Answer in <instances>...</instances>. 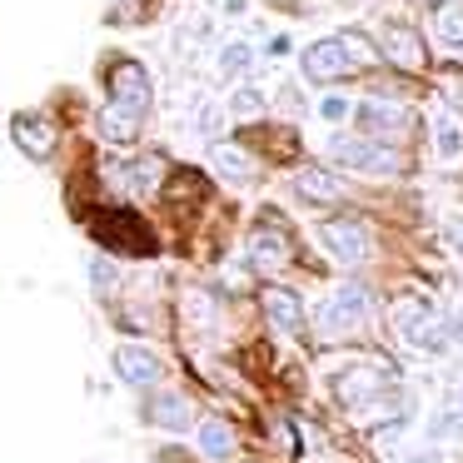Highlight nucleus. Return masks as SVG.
<instances>
[{
	"instance_id": "1",
	"label": "nucleus",
	"mask_w": 463,
	"mask_h": 463,
	"mask_svg": "<svg viewBox=\"0 0 463 463\" xmlns=\"http://www.w3.org/2000/svg\"><path fill=\"white\" fill-rule=\"evenodd\" d=\"M95 234L120 254H155V240H150V230H145V220L130 210H105L100 220H95Z\"/></svg>"
},
{
	"instance_id": "2",
	"label": "nucleus",
	"mask_w": 463,
	"mask_h": 463,
	"mask_svg": "<svg viewBox=\"0 0 463 463\" xmlns=\"http://www.w3.org/2000/svg\"><path fill=\"white\" fill-rule=\"evenodd\" d=\"M110 100L145 120V110H150V75H145V65H135V61L110 65Z\"/></svg>"
},
{
	"instance_id": "3",
	"label": "nucleus",
	"mask_w": 463,
	"mask_h": 463,
	"mask_svg": "<svg viewBox=\"0 0 463 463\" xmlns=\"http://www.w3.org/2000/svg\"><path fill=\"white\" fill-rule=\"evenodd\" d=\"M349 71H354V55H349V45H344V41H314L309 51H304V75L319 80V85L344 80Z\"/></svg>"
},
{
	"instance_id": "4",
	"label": "nucleus",
	"mask_w": 463,
	"mask_h": 463,
	"mask_svg": "<svg viewBox=\"0 0 463 463\" xmlns=\"http://www.w3.org/2000/svg\"><path fill=\"white\" fill-rule=\"evenodd\" d=\"M334 155H339V165L364 170V175H393V170H399V160H393L383 145H369V140H339V145H334Z\"/></svg>"
},
{
	"instance_id": "5",
	"label": "nucleus",
	"mask_w": 463,
	"mask_h": 463,
	"mask_svg": "<svg viewBox=\"0 0 463 463\" xmlns=\"http://www.w3.org/2000/svg\"><path fill=\"white\" fill-rule=\"evenodd\" d=\"M11 140L21 145L31 160H51V150H55V125L41 120V115H15V120H11Z\"/></svg>"
},
{
	"instance_id": "6",
	"label": "nucleus",
	"mask_w": 463,
	"mask_h": 463,
	"mask_svg": "<svg viewBox=\"0 0 463 463\" xmlns=\"http://www.w3.org/2000/svg\"><path fill=\"white\" fill-rule=\"evenodd\" d=\"M324 244H329L344 264L369 260V234H364L359 220H329V224H324Z\"/></svg>"
},
{
	"instance_id": "7",
	"label": "nucleus",
	"mask_w": 463,
	"mask_h": 463,
	"mask_svg": "<svg viewBox=\"0 0 463 463\" xmlns=\"http://www.w3.org/2000/svg\"><path fill=\"white\" fill-rule=\"evenodd\" d=\"M115 369H120V379L135 383V389L160 383V359H155L150 349H140V344H120V349H115Z\"/></svg>"
},
{
	"instance_id": "8",
	"label": "nucleus",
	"mask_w": 463,
	"mask_h": 463,
	"mask_svg": "<svg viewBox=\"0 0 463 463\" xmlns=\"http://www.w3.org/2000/svg\"><path fill=\"white\" fill-rule=\"evenodd\" d=\"M364 309H369V294L359 289V284H349L344 294H334L329 304H324V314H319V324L329 334H339V329H354V324L364 319Z\"/></svg>"
},
{
	"instance_id": "9",
	"label": "nucleus",
	"mask_w": 463,
	"mask_h": 463,
	"mask_svg": "<svg viewBox=\"0 0 463 463\" xmlns=\"http://www.w3.org/2000/svg\"><path fill=\"white\" fill-rule=\"evenodd\" d=\"M359 125L369 135H383V140H399V135H409V110L393 100H369L359 110Z\"/></svg>"
},
{
	"instance_id": "10",
	"label": "nucleus",
	"mask_w": 463,
	"mask_h": 463,
	"mask_svg": "<svg viewBox=\"0 0 463 463\" xmlns=\"http://www.w3.org/2000/svg\"><path fill=\"white\" fill-rule=\"evenodd\" d=\"M379 51L389 55L393 65H403V71H423V65H429V51H423V35L403 31V25H393V31H383Z\"/></svg>"
},
{
	"instance_id": "11",
	"label": "nucleus",
	"mask_w": 463,
	"mask_h": 463,
	"mask_svg": "<svg viewBox=\"0 0 463 463\" xmlns=\"http://www.w3.org/2000/svg\"><path fill=\"white\" fill-rule=\"evenodd\" d=\"M250 264H254V269H264V274H274L279 264H289V240H284L274 224H269V230L260 224V234L250 240Z\"/></svg>"
},
{
	"instance_id": "12",
	"label": "nucleus",
	"mask_w": 463,
	"mask_h": 463,
	"mask_svg": "<svg viewBox=\"0 0 463 463\" xmlns=\"http://www.w3.org/2000/svg\"><path fill=\"white\" fill-rule=\"evenodd\" d=\"M260 304H264V314L274 319V329H284V334H294L304 324V304L294 299L289 289H274V284H269V289L260 294Z\"/></svg>"
},
{
	"instance_id": "13",
	"label": "nucleus",
	"mask_w": 463,
	"mask_h": 463,
	"mask_svg": "<svg viewBox=\"0 0 463 463\" xmlns=\"http://www.w3.org/2000/svg\"><path fill=\"white\" fill-rule=\"evenodd\" d=\"M294 190H299L304 200H319V204L344 200V184L334 180L329 170H314V165H309V170H299V175H294Z\"/></svg>"
},
{
	"instance_id": "14",
	"label": "nucleus",
	"mask_w": 463,
	"mask_h": 463,
	"mask_svg": "<svg viewBox=\"0 0 463 463\" xmlns=\"http://www.w3.org/2000/svg\"><path fill=\"white\" fill-rule=\"evenodd\" d=\"M145 419L160 423V429H184V423H190V403H184L180 393H155V399L145 403Z\"/></svg>"
},
{
	"instance_id": "15",
	"label": "nucleus",
	"mask_w": 463,
	"mask_h": 463,
	"mask_svg": "<svg viewBox=\"0 0 463 463\" xmlns=\"http://www.w3.org/2000/svg\"><path fill=\"white\" fill-rule=\"evenodd\" d=\"M100 135L105 140H115V145H130L135 135H140V115H130V110H120V105H105L100 110Z\"/></svg>"
},
{
	"instance_id": "16",
	"label": "nucleus",
	"mask_w": 463,
	"mask_h": 463,
	"mask_svg": "<svg viewBox=\"0 0 463 463\" xmlns=\"http://www.w3.org/2000/svg\"><path fill=\"white\" fill-rule=\"evenodd\" d=\"M125 180H130L140 194H155V190H160V180H165V160H160V155H140V160L125 170Z\"/></svg>"
},
{
	"instance_id": "17",
	"label": "nucleus",
	"mask_w": 463,
	"mask_h": 463,
	"mask_svg": "<svg viewBox=\"0 0 463 463\" xmlns=\"http://www.w3.org/2000/svg\"><path fill=\"white\" fill-rule=\"evenodd\" d=\"M379 389H383V379L373 369H349L339 379V399L344 403H359V399H369V393H379Z\"/></svg>"
},
{
	"instance_id": "18",
	"label": "nucleus",
	"mask_w": 463,
	"mask_h": 463,
	"mask_svg": "<svg viewBox=\"0 0 463 463\" xmlns=\"http://www.w3.org/2000/svg\"><path fill=\"white\" fill-rule=\"evenodd\" d=\"M200 449L210 453V458H230L234 453V429L224 419H204V429H200Z\"/></svg>"
},
{
	"instance_id": "19",
	"label": "nucleus",
	"mask_w": 463,
	"mask_h": 463,
	"mask_svg": "<svg viewBox=\"0 0 463 463\" xmlns=\"http://www.w3.org/2000/svg\"><path fill=\"white\" fill-rule=\"evenodd\" d=\"M214 165H220L230 180H254V160L240 150V145H214Z\"/></svg>"
},
{
	"instance_id": "20",
	"label": "nucleus",
	"mask_w": 463,
	"mask_h": 463,
	"mask_svg": "<svg viewBox=\"0 0 463 463\" xmlns=\"http://www.w3.org/2000/svg\"><path fill=\"white\" fill-rule=\"evenodd\" d=\"M433 25H439V35L449 45H463V5H458V0H443L439 15H433Z\"/></svg>"
},
{
	"instance_id": "21",
	"label": "nucleus",
	"mask_w": 463,
	"mask_h": 463,
	"mask_svg": "<svg viewBox=\"0 0 463 463\" xmlns=\"http://www.w3.org/2000/svg\"><path fill=\"white\" fill-rule=\"evenodd\" d=\"M200 194H204V180L194 170H184L170 180V200H200Z\"/></svg>"
},
{
	"instance_id": "22",
	"label": "nucleus",
	"mask_w": 463,
	"mask_h": 463,
	"mask_svg": "<svg viewBox=\"0 0 463 463\" xmlns=\"http://www.w3.org/2000/svg\"><path fill=\"white\" fill-rule=\"evenodd\" d=\"M230 110H234V115H244V120H254V115L264 110V95H260V90H240V95L230 100Z\"/></svg>"
},
{
	"instance_id": "23",
	"label": "nucleus",
	"mask_w": 463,
	"mask_h": 463,
	"mask_svg": "<svg viewBox=\"0 0 463 463\" xmlns=\"http://www.w3.org/2000/svg\"><path fill=\"white\" fill-rule=\"evenodd\" d=\"M244 65H250V45H230V51H224V71L240 75Z\"/></svg>"
},
{
	"instance_id": "24",
	"label": "nucleus",
	"mask_w": 463,
	"mask_h": 463,
	"mask_svg": "<svg viewBox=\"0 0 463 463\" xmlns=\"http://www.w3.org/2000/svg\"><path fill=\"white\" fill-rule=\"evenodd\" d=\"M319 115H324V120H344V115H349V105H344L339 95H329V100L319 105Z\"/></svg>"
},
{
	"instance_id": "25",
	"label": "nucleus",
	"mask_w": 463,
	"mask_h": 463,
	"mask_svg": "<svg viewBox=\"0 0 463 463\" xmlns=\"http://www.w3.org/2000/svg\"><path fill=\"white\" fill-rule=\"evenodd\" d=\"M90 274H95V284H100V289H110V284H115V269H110L105 260H95V264H90Z\"/></svg>"
},
{
	"instance_id": "26",
	"label": "nucleus",
	"mask_w": 463,
	"mask_h": 463,
	"mask_svg": "<svg viewBox=\"0 0 463 463\" xmlns=\"http://www.w3.org/2000/svg\"><path fill=\"white\" fill-rule=\"evenodd\" d=\"M443 90H449L453 100L463 105V80H458V71H443Z\"/></svg>"
},
{
	"instance_id": "27",
	"label": "nucleus",
	"mask_w": 463,
	"mask_h": 463,
	"mask_svg": "<svg viewBox=\"0 0 463 463\" xmlns=\"http://www.w3.org/2000/svg\"><path fill=\"white\" fill-rule=\"evenodd\" d=\"M439 145H443V155H453V150H458V130H449V125H443V130H439Z\"/></svg>"
},
{
	"instance_id": "28",
	"label": "nucleus",
	"mask_w": 463,
	"mask_h": 463,
	"mask_svg": "<svg viewBox=\"0 0 463 463\" xmlns=\"http://www.w3.org/2000/svg\"><path fill=\"white\" fill-rule=\"evenodd\" d=\"M409 463H439V453H423V458H409Z\"/></svg>"
},
{
	"instance_id": "29",
	"label": "nucleus",
	"mask_w": 463,
	"mask_h": 463,
	"mask_svg": "<svg viewBox=\"0 0 463 463\" xmlns=\"http://www.w3.org/2000/svg\"><path fill=\"white\" fill-rule=\"evenodd\" d=\"M458 244H463V224H458Z\"/></svg>"
}]
</instances>
